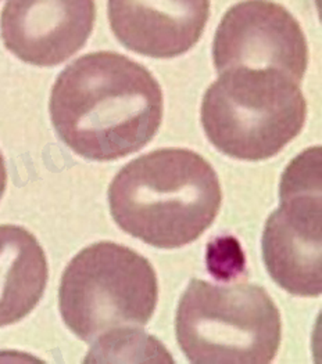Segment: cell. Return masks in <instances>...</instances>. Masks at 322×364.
Here are the masks:
<instances>
[{
  "instance_id": "7a4b0ae2",
  "label": "cell",
  "mask_w": 322,
  "mask_h": 364,
  "mask_svg": "<svg viewBox=\"0 0 322 364\" xmlns=\"http://www.w3.org/2000/svg\"><path fill=\"white\" fill-rule=\"evenodd\" d=\"M221 201L214 168L187 149L135 158L108 187L110 212L118 228L162 250L196 241L213 225Z\"/></svg>"
},
{
  "instance_id": "5b68a950",
  "label": "cell",
  "mask_w": 322,
  "mask_h": 364,
  "mask_svg": "<svg viewBox=\"0 0 322 364\" xmlns=\"http://www.w3.org/2000/svg\"><path fill=\"white\" fill-rule=\"evenodd\" d=\"M175 336L190 363H271L282 338L281 313L263 287L193 279L177 308Z\"/></svg>"
},
{
  "instance_id": "52a82bcc",
  "label": "cell",
  "mask_w": 322,
  "mask_h": 364,
  "mask_svg": "<svg viewBox=\"0 0 322 364\" xmlns=\"http://www.w3.org/2000/svg\"><path fill=\"white\" fill-rule=\"evenodd\" d=\"M218 74L232 68L278 70L301 83L308 64L304 32L291 11L272 0L232 6L215 31Z\"/></svg>"
},
{
  "instance_id": "8992f818",
  "label": "cell",
  "mask_w": 322,
  "mask_h": 364,
  "mask_svg": "<svg viewBox=\"0 0 322 364\" xmlns=\"http://www.w3.org/2000/svg\"><path fill=\"white\" fill-rule=\"evenodd\" d=\"M321 161V147H313L288 165L279 208L269 215L261 238L271 279L297 296L322 292Z\"/></svg>"
},
{
  "instance_id": "277c9868",
  "label": "cell",
  "mask_w": 322,
  "mask_h": 364,
  "mask_svg": "<svg viewBox=\"0 0 322 364\" xmlns=\"http://www.w3.org/2000/svg\"><path fill=\"white\" fill-rule=\"evenodd\" d=\"M307 103L300 83L278 70L232 68L206 90L200 119L225 156L263 161L279 154L301 132Z\"/></svg>"
},
{
  "instance_id": "6da1fadb",
  "label": "cell",
  "mask_w": 322,
  "mask_h": 364,
  "mask_svg": "<svg viewBox=\"0 0 322 364\" xmlns=\"http://www.w3.org/2000/svg\"><path fill=\"white\" fill-rule=\"evenodd\" d=\"M160 83L142 64L114 52L85 54L54 82L51 119L76 154L98 162L145 149L162 121Z\"/></svg>"
},
{
  "instance_id": "ba28073f",
  "label": "cell",
  "mask_w": 322,
  "mask_h": 364,
  "mask_svg": "<svg viewBox=\"0 0 322 364\" xmlns=\"http://www.w3.org/2000/svg\"><path fill=\"white\" fill-rule=\"evenodd\" d=\"M95 18V0H7L0 33L6 49L21 61L56 67L85 46Z\"/></svg>"
},
{
  "instance_id": "9c48e42d",
  "label": "cell",
  "mask_w": 322,
  "mask_h": 364,
  "mask_svg": "<svg viewBox=\"0 0 322 364\" xmlns=\"http://www.w3.org/2000/svg\"><path fill=\"white\" fill-rule=\"evenodd\" d=\"M209 17L210 0H108V21L120 43L153 58L188 53Z\"/></svg>"
},
{
  "instance_id": "3957f363",
  "label": "cell",
  "mask_w": 322,
  "mask_h": 364,
  "mask_svg": "<svg viewBox=\"0 0 322 364\" xmlns=\"http://www.w3.org/2000/svg\"><path fill=\"white\" fill-rule=\"evenodd\" d=\"M152 263L113 241L83 248L66 267L58 309L78 338L98 345L145 327L157 306Z\"/></svg>"
},
{
  "instance_id": "8fae6325",
  "label": "cell",
  "mask_w": 322,
  "mask_h": 364,
  "mask_svg": "<svg viewBox=\"0 0 322 364\" xmlns=\"http://www.w3.org/2000/svg\"><path fill=\"white\" fill-rule=\"evenodd\" d=\"M6 184H7V171H6V162H4V158L3 154L0 151V200L4 194V190H6Z\"/></svg>"
},
{
  "instance_id": "30bf717a",
  "label": "cell",
  "mask_w": 322,
  "mask_h": 364,
  "mask_svg": "<svg viewBox=\"0 0 322 364\" xmlns=\"http://www.w3.org/2000/svg\"><path fill=\"white\" fill-rule=\"evenodd\" d=\"M49 277L45 251L35 235L0 225V327L19 323L42 299Z\"/></svg>"
}]
</instances>
